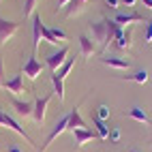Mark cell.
Wrapping results in <instances>:
<instances>
[{
    "instance_id": "4",
    "label": "cell",
    "mask_w": 152,
    "mask_h": 152,
    "mask_svg": "<svg viewBox=\"0 0 152 152\" xmlns=\"http://www.w3.org/2000/svg\"><path fill=\"white\" fill-rule=\"evenodd\" d=\"M64 131H69V114H66V116H62V118H60L58 122L54 124V129H52V133H49V135L45 137V141H43V146L39 148L37 152H45V150L49 148V144H52V141H54V139H56L58 135H62Z\"/></svg>"
},
{
    "instance_id": "25",
    "label": "cell",
    "mask_w": 152,
    "mask_h": 152,
    "mask_svg": "<svg viewBox=\"0 0 152 152\" xmlns=\"http://www.w3.org/2000/svg\"><path fill=\"white\" fill-rule=\"evenodd\" d=\"M109 116H111L109 107H107L105 103H101V105L96 107V118H99V120H105V122H107V120H109Z\"/></svg>"
},
{
    "instance_id": "5",
    "label": "cell",
    "mask_w": 152,
    "mask_h": 152,
    "mask_svg": "<svg viewBox=\"0 0 152 152\" xmlns=\"http://www.w3.org/2000/svg\"><path fill=\"white\" fill-rule=\"evenodd\" d=\"M43 66H45V64L41 62V60H37V54H32V56H30V58L26 60V64L22 66V75L34 82V79L43 73Z\"/></svg>"
},
{
    "instance_id": "23",
    "label": "cell",
    "mask_w": 152,
    "mask_h": 152,
    "mask_svg": "<svg viewBox=\"0 0 152 152\" xmlns=\"http://www.w3.org/2000/svg\"><path fill=\"white\" fill-rule=\"evenodd\" d=\"M37 2H39V0H24V9H22L24 19H26V17H32L34 9H37Z\"/></svg>"
},
{
    "instance_id": "6",
    "label": "cell",
    "mask_w": 152,
    "mask_h": 152,
    "mask_svg": "<svg viewBox=\"0 0 152 152\" xmlns=\"http://www.w3.org/2000/svg\"><path fill=\"white\" fill-rule=\"evenodd\" d=\"M19 22H11V19H4L2 15H0V45L9 43L13 39V34L19 30Z\"/></svg>"
},
{
    "instance_id": "8",
    "label": "cell",
    "mask_w": 152,
    "mask_h": 152,
    "mask_svg": "<svg viewBox=\"0 0 152 152\" xmlns=\"http://www.w3.org/2000/svg\"><path fill=\"white\" fill-rule=\"evenodd\" d=\"M0 88H4L7 92H11V94H22V92H26V90H24V75L19 73V75L11 77V79H2V82H0Z\"/></svg>"
},
{
    "instance_id": "13",
    "label": "cell",
    "mask_w": 152,
    "mask_h": 152,
    "mask_svg": "<svg viewBox=\"0 0 152 152\" xmlns=\"http://www.w3.org/2000/svg\"><path fill=\"white\" fill-rule=\"evenodd\" d=\"M114 22L120 28H124V26H131V24H135V22H144V15H141V13H116Z\"/></svg>"
},
{
    "instance_id": "26",
    "label": "cell",
    "mask_w": 152,
    "mask_h": 152,
    "mask_svg": "<svg viewBox=\"0 0 152 152\" xmlns=\"http://www.w3.org/2000/svg\"><path fill=\"white\" fill-rule=\"evenodd\" d=\"M49 30H52V34H54V37L58 39L60 43H64V41H69V34L64 32L62 28H58V26H54V28H49Z\"/></svg>"
},
{
    "instance_id": "34",
    "label": "cell",
    "mask_w": 152,
    "mask_h": 152,
    "mask_svg": "<svg viewBox=\"0 0 152 152\" xmlns=\"http://www.w3.org/2000/svg\"><path fill=\"white\" fill-rule=\"evenodd\" d=\"M2 75H4V69H2V60H0V82H2Z\"/></svg>"
},
{
    "instance_id": "30",
    "label": "cell",
    "mask_w": 152,
    "mask_h": 152,
    "mask_svg": "<svg viewBox=\"0 0 152 152\" xmlns=\"http://www.w3.org/2000/svg\"><path fill=\"white\" fill-rule=\"evenodd\" d=\"M120 4H124V7H135L137 0H120Z\"/></svg>"
},
{
    "instance_id": "7",
    "label": "cell",
    "mask_w": 152,
    "mask_h": 152,
    "mask_svg": "<svg viewBox=\"0 0 152 152\" xmlns=\"http://www.w3.org/2000/svg\"><path fill=\"white\" fill-rule=\"evenodd\" d=\"M49 101H52V94H45V96H37V99H34V111H32V118H34V122H37V124H41V126H43V122H45V111H47Z\"/></svg>"
},
{
    "instance_id": "15",
    "label": "cell",
    "mask_w": 152,
    "mask_h": 152,
    "mask_svg": "<svg viewBox=\"0 0 152 152\" xmlns=\"http://www.w3.org/2000/svg\"><path fill=\"white\" fill-rule=\"evenodd\" d=\"M79 49H82V56L84 58H90V56L96 52V43L92 41V37L82 34V37H79Z\"/></svg>"
},
{
    "instance_id": "20",
    "label": "cell",
    "mask_w": 152,
    "mask_h": 152,
    "mask_svg": "<svg viewBox=\"0 0 152 152\" xmlns=\"http://www.w3.org/2000/svg\"><path fill=\"white\" fill-rule=\"evenodd\" d=\"M73 66H75V58H66V62H64L62 66H60V69L56 71V75H58V77L64 82V79L69 77V73L73 71Z\"/></svg>"
},
{
    "instance_id": "21",
    "label": "cell",
    "mask_w": 152,
    "mask_h": 152,
    "mask_svg": "<svg viewBox=\"0 0 152 152\" xmlns=\"http://www.w3.org/2000/svg\"><path fill=\"white\" fill-rule=\"evenodd\" d=\"M124 79H129V82H135V84H141V86H144V84L148 82V71H146V69H139V71H135L133 75H126Z\"/></svg>"
},
{
    "instance_id": "10",
    "label": "cell",
    "mask_w": 152,
    "mask_h": 152,
    "mask_svg": "<svg viewBox=\"0 0 152 152\" xmlns=\"http://www.w3.org/2000/svg\"><path fill=\"white\" fill-rule=\"evenodd\" d=\"M41 30H43V19H41V13H32V49L37 54L39 45H41Z\"/></svg>"
},
{
    "instance_id": "1",
    "label": "cell",
    "mask_w": 152,
    "mask_h": 152,
    "mask_svg": "<svg viewBox=\"0 0 152 152\" xmlns=\"http://www.w3.org/2000/svg\"><path fill=\"white\" fill-rule=\"evenodd\" d=\"M118 24L114 19H101V22H94L90 24V32H92V41L101 45V52H105L109 47V43L116 39V32H118Z\"/></svg>"
},
{
    "instance_id": "2",
    "label": "cell",
    "mask_w": 152,
    "mask_h": 152,
    "mask_svg": "<svg viewBox=\"0 0 152 152\" xmlns=\"http://www.w3.org/2000/svg\"><path fill=\"white\" fill-rule=\"evenodd\" d=\"M0 124H2V126H7V129H11L13 133H17V135H22V137L28 141L30 146H34V139L26 133V129H24V126H19V122H17V120H15V118H11V116H9L7 111H2V109H0Z\"/></svg>"
},
{
    "instance_id": "24",
    "label": "cell",
    "mask_w": 152,
    "mask_h": 152,
    "mask_svg": "<svg viewBox=\"0 0 152 152\" xmlns=\"http://www.w3.org/2000/svg\"><path fill=\"white\" fill-rule=\"evenodd\" d=\"M41 37H43V41H47L49 45H54V47H58V43H60L58 39H56V37L52 34V30H49V28H47L45 24H43V30H41Z\"/></svg>"
},
{
    "instance_id": "17",
    "label": "cell",
    "mask_w": 152,
    "mask_h": 152,
    "mask_svg": "<svg viewBox=\"0 0 152 152\" xmlns=\"http://www.w3.org/2000/svg\"><path fill=\"white\" fill-rule=\"evenodd\" d=\"M13 107H15V111L19 116H24V118H30L32 116V111H34V103H28V101H19V99H13V103H11Z\"/></svg>"
},
{
    "instance_id": "16",
    "label": "cell",
    "mask_w": 152,
    "mask_h": 152,
    "mask_svg": "<svg viewBox=\"0 0 152 152\" xmlns=\"http://www.w3.org/2000/svg\"><path fill=\"white\" fill-rule=\"evenodd\" d=\"M101 62H103L105 66H111V69H118V71H126L131 69V62L124 58H114V56H103L101 58Z\"/></svg>"
},
{
    "instance_id": "32",
    "label": "cell",
    "mask_w": 152,
    "mask_h": 152,
    "mask_svg": "<svg viewBox=\"0 0 152 152\" xmlns=\"http://www.w3.org/2000/svg\"><path fill=\"white\" fill-rule=\"evenodd\" d=\"M69 2H71V0H58V9H64Z\"/></svg>"
},
{
    "instance_id": "11",
    "label": "cell",
    "mask_w": 152,
    "mask_h": 152,
    "mask_svg": "<svg viewBox=\"0 0 152 152\" xmlns=\"http://www.w3.org/2000/svg\"><path fill=\"white\" fill-rule=\"evenodd\" d=\"M114 45L120 49V52H129L131 49V28H118L116 39H114Z\"/></svg>"
},
{
    "instance_id": "33",
    "label": "cell",
    "mask_w": 152,
    "mask_h": 152,
    "mask_svg": "<svg viewBox=\"0 0 152 152\" xmlns=\"http://www.w3.org/2000/svg\"><path fill=\"white\" fill-rule=\"evenodd\" d=\"M141 4H144L146 9H150V11H152V0H141Z\"/></svg>"
},
{
    "instance_id": "28",
    "label": "cell",
    "mask_w": 152,
    "mask_h": 152,
    "mask_svg": "<svg viewBox=\"0 0 152 152\" xmlns=\"http://www.w3.org/2000/svg\"><path fill=\"white\" fill-rule=\"evenodd\" d=\"M146 43H152V19H146V37H144Z\"/></svg>"
},
{
    "instance_id": "18",
    "label": "cell",
    "mask_w": 152,
    "mask_h": 152,
    "mask_svg": "<svg viewBox=\"0 0 152 152\" xmlns=\"http://www.w3.org/2000/svg\"><path fill=\"white\" fill-rule=\"evenodd\" d=\"M86 2H88V0H71V2L64 7V13H66V17H75V15H79V13L84 11Z\"/></svg>"
},
{
    "instance_id": "19",
    "label": "cell",
    "mask_w": 152,
    "mask_h": 152,
    "mask_svg": "<svg viewBox=\"0 0 152 152\" xmlns=\"http://www.w3.org/2000/svg\"><path fill=\"white\" fill-rule=\"evenodd\" d=\"M92 126L96 129V133H99V139H109V126L105 120H99L96 116L92 118Z\"/></svg>"
},
{
    "instance_id": "27",
    "label": "cell",
    "mask_w": 152,
    "mask_h": 152,
    "mask_svg": "<svg viewBox=\"0 0 152 152\" xmlns=\"http://www.w3.org/2000/svg\"><path fill=\"white\" fill-rule=\"evenodd\" d=\"M120 137H122V133H120L118 126H109V141H114V144H118Z\"/></svg>"
},
{
    "instance_id": "29",
    "label": "cell",
    "mask_w": 152,
    "mask_h": 152,
    "mask_svg": "<svg viewBox=\"0 0 152 152\" xmlns=\"http://www.w3.org/2000/svg\"><path fill=\"white\" fill-rule=\"evenodd\" d=\"M105 4H107L109 9H118V7H120V0H105Z\"/></svg>"
},
{
    "instance_id": "3",
    "label": "cell",
    "mask_w": 152,
    "mask_h": 152,
    "mask_svg": "<svg viewBox=\"0 0 152 152\" xmlns=\"http://www.w3.org/2000/svg\"><path fill=\"white\" fill-rule=\"evenodd\" d=\"M66 56H69V47H66V45H60V47H58V52L49 54V56L45 58L47 69L52 71V73H56V71H58L60 66H62V64L66 62Z\"/></svg>"
},
{
    "instance_id": "9",
    "label": "cell",
    "mask_w": 152,
    "mask_h": 152,
    "mask_svg": "<svg viewBox=\"0 0 152 152\" xmlns=\"http://www.w3.org/2000/svg\"><path fill=\"white\" fill-rule=\"evenodd\" d=\"M73 133V141H75V148H82L86 141H92V139H99V133H94V131L90 129H75L71 131Z\"/></svg>"
},
{
    "instance_id": "22",
    "label": "cell",
    "mask_w": 152,
    "mask_h": 152,
    "mask_svg": "<svg viewBox=\"0 0 152 152\" xmlns=\"http://www.w3.org/2000/svg\"><path fill=\"white\" fill-rule=\"evenodd\" d=\"M52 84H54V92L58 94V99L64 101V82H62L56 73H52Z\"/></svg>"
},
{
    "instance_id": "31",
    "label": "cell",
    "mask_w": 152,
    "mask_h": 152,
    "mask_svg": "<svg viewBox=\"0 0 152 152\" xmlns=\"http://www.w3.org/2000/svg\"><path fill=\"white\" fill-rule=\"evenodd\" d=\"M7 152H24V150L19 148V146H15V144H11V146L7 148Z\"/></svg>"
},
{
    "instance_id": "12",
    "label": "cell",
    "mask_w": 152,
    "mask_h": 152,
    "mask_svg": "<svg viewBox=\"0 0 152 152\" xmlns=\"http://www.w3.org/2000/svg\"><path fill=\"white\" fill-rule=\"evenodd\" d=\"M79 105H82V103H77L73 109L69 111V131H75V129H88L86 122H84V118H82V114H79Z\"/></svg>"
},
{
    "instance_id": "14",
    "label": "cell",
    "mask_w": 152,
    "mask_h": 152,
    "mask_svg": "<svg viewBox=\"0 0 152 152\" xmlns=\"http://www.w3.org/2000/svg\"><path fill=\"white\" fill-rule=\"evenodd\" d=\"M124 114H126L129 118L137 120V122H144V124H152V120H150V116H148V111H146L144 107H139V105H135V107L126 109Z\"/></svg>"
}]
</instances>
